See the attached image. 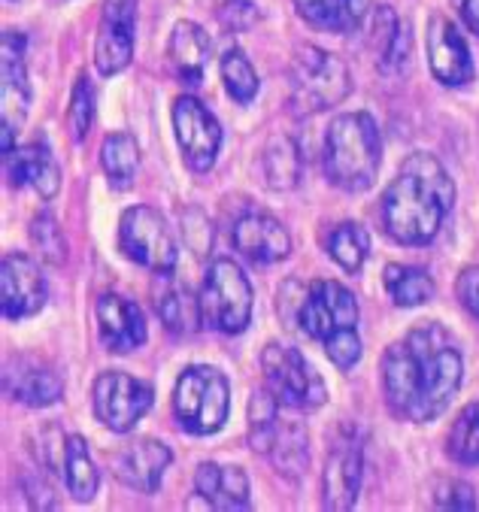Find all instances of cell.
<instances>
[{
    "label": "cell",
    "mask_w": 479,
    "mask_h": 512,
    "mask_svg": "<svg viewBox=\"0 0 479 512\" xmlns=\"http://www.w3.org/2000/svg\"><path fill=\"white\" fill-rule=\"evenodd\" d=\"M464 361L452 334L437 322H422L382 355V391L404 422H434L458 394Z\"/></svg>",
    "instance_id": "obj_1"
},
{
    "label": "cell",
    "mask_w": 479,
    "mask_h": 512,
    "mask_svg": "<svg viewBox=\"0 0 479 512\" xmlns=\"http://www.w3.org/2000/svg\"><path fill=\"white\" fill-rule=\"evenodd\" d=\"M455 203V185L443 164L428 152H413L392 185L382 191L379 219L401 246H425L437 237Z\"/></svg>",
    "instance_id": "obj_2"
},
{
    "label": "cell",
    "mask_w": 479,
    "mask_h": 512,
    "mask_svg": "<svg viewBox=\"0 0 479 512\" xmlns=\"http://www.w3.org/2000/svg\"><path fill=\"white\" fill-rule=\"evenodd\" d=\"M358 316V300L343 282L319 279L304 285L292 279L279 288V319L310 340L325 343L340 331L358 328Z\"/></svg>",
    "instance_id": "obj_3"
},
{
    "label": "cell",
    "mask_w": 479,
    "mask_h": 512,
    "mask_svg": "<svg viewBox=\"0 0 479 512\" xmlns=\"http://www.w3.org/2000/svg\"><path fill=\"white\" fill-rule=\"evenodd\" d=\"M382 164V140L373 116L346 113L328 125L325 173L343 191H367Z\"/></svg>",
    "instance_id": "obj_4"
},
{
    "label": "cell",
    "mask_w": 479,
    "mask_h": 512,
    "mask_svg": "<svg viewBox=\"0 0 479 512\" xmlns=\"http://www.w3.org/2000/svg\"><path fill=\"white\" fill-rule=\"evenodd\" d=\"M231 409V388L222 370L210 364H191L179 373L173 388V413L179 425L195 434L210 437L222 431Z\"/></svg>",
    "instance_id": "obj_5"
},
{
    "label": "cell",
    "mask_w": 479,
    "mask_h": 512,
    "mask_svg": "<svg viewBox=\"0 0 479 512\" xmlns=\"http://www.w3.org/2000/svg\"><path fill=\"white\" fill-rule=\"evenodd\" d=\"M352 91L349 67L319 49V46H301L292 61V104L295 113H325L337 107L340 100Z\"/></svg>",
    "instance_id": "obj_6"
},
{
    "label": "cell",
    "mask_w": 479,
    "mask_h": 512,
    "mask_svg": "<svg viewBox=\"0 0 479 512\" xmlns=\"http://www.w3.org/2000/svg\"><path fill=\"white\" fill-rule=\"evenodd\" d=\"M204 325L219 334H243L252 322V285L240 264L216 258L201 288Z\"/></svg>",
    "instance_id": "obj_7"
},
{
    "label": "cell",
    "mask_w": 479,
    "mask_h": 512,
    "mask_svg": "<svg viewBox=\"0 0 479 512\" xmlns=\"http://www.w3.org/2000/svg\"><path fill=\"white\" fill-rule=\"evenodd\" d=\"M261 370H264V382L267 388L276 394V400L282 406L292 409H319L328 397L322 376L307 364V358L298 349L270 343L261 352Z\"/></svg>",
    "instance_id": "obj_8"
},
{
    "label": "cell",
    "mask_w": 479,
    "mask_h": 512,
    "mask_svg": "<svg viewBox=\"0 0 479 512\" xmlns=\"http://www.w3.org/2000/svg\"><path fill=\"white\" fill-rule=\"evenodd\" d=\"M94 416L113 434H128L152 409V388L125 370H104L91 388Z\"/></svg>",
    "instance_id": "obj_9"
},
{
    "label": "cell",
    "mask_w": 479,
    "mask_h": 512,
    "mask_svg": "<svg viewBox=\"0 0 479 512\" xmlns=\"http://www.w3.org/2000/svg\"><path fill=\"white\" fill-rule=\"evenodd\" d=\"M119 249L149 267L152 273L158 270H173L176 261H179V252H176V240L164 222V216L152 207H131L122 213V222H119Z\"/></svg>",
    "instance_id": "obj_10"
},
{
    "label": "cell",
    "mask_w": 479,
    "mask_h": 512,
    "mask_svg": "<svg viewBox=\"0 0 479 512\" xmlns=\"http://www.w3.org/2000/svg\"><path fill=\"white\" fill-rule=\"evenodd\" d=\"M173 131L191 170L204 173L216 164V155L222 149V128L198 97L182 94L173 100Z\"/></svg>",
    "instance_id": "obj_11"
},
{
    "label": "cell",
    "mask_w": 479,
    "mask_h": 512,
    "mask_svg": "<svg viewBox=\"0 0 479 512\" xmlns=\"http://www.w3.org/2000/svg\"><path fill=\"white\" fill-rule=\"evenodd\" d=\"M0 119H4V155L13 152V140L25 125L31 107V85L25 70V40L16 31L4 34V58H0Z\"/></svg>",
    "instance_id": "obj_12"
},
{
    "label": "cell",
    "mask_w": 479,
    "mask_h": 512,
    "mask_svg": "<svg viewBox=\"0 0 479 512\" xmlns=\"http://www.w3.org/2000/svg\"><path fill=\"white\" fill-rule=\"evenodd\" d=\"M46 303V279L40 264L25 252H7L0 261V306L10 322L31 319Z\"/></svg>",
    "instance_id": "obj_13"
},
{
    "label": "cell",
    "mask_w": 479,
    "mask_h": 512,
    "mask_svg": "<svg viewBox=\"0 0 479 512\" xmlns=\"http://www.w3.org/2000/svg\"><path fill=\"white\" fill-rule=\"evenodd\" d=\"M137 0H104V13L94 43V67L104 76L122 73L134 58Z\"/></svg>",
    "instance_id": "obj_14"
},
{
    "label": "cell",
    "mask_w": 479,
    "mask_h": 512,
    "mask_svg": "<svg viewBox=\"0 0 479 512\" xmlns=\"http://www.w3.org/2000/svg\"><path fill=\"white\" fill-rule=\"evenodd\" d=\"M425 46H428V64H431V73L437 82H443L449 88L473 82L476 67H473L470 49H467L461 31L446 16H431Z\"/></svg>",
    "instance_id": "obj_15"
},
{
    "label": "cell",
    "mask_w": 479,
    "mask_h": 512,
    "mask_svg": "<svg viewBox=\"0 0 479 512\" xmlns=\"http://www.w3.org/2000/svg\"><path fill=\"white\" fill-rule=\"evenodd\" d=\"M170 461H173V452L161 440H152V437H137L110 458L116 479L140 494H155L161 488V479Z\"/></svg>",
    "instance_id": "obj_16"
},
{
    "label": "cell",
    "mask_w": 479,
    "mask_h": 512,
    "mask_svg": "<svg viewBox=\"0 0 479 512\" xmlns=\"http://www.w3.org/2000/svg\"><path fill=\"white\" fill-rule=\"evenodd\" d=\"M361 446L358 440H337L328 452L325 461V476H322V506L331 512H349L358 500L361 491Z\"/></svg>",
    "instance_id": "obj_17"
},
{
    "label": "cell",
    "mask_w": 479,
    "mask_h": 512,
    "mask_svg": "<svg viewBox=\"0 0 479 512\" xmlns=\"http://www.w3.org/2000/svg\"><path fill=\"white\" fill-rule=\"evenodd\" d=\"M4 388L16 403L43 409L61 400L64 394V379L58 376V370L40 358L31 355H19L7 361V373H4Z\"/></svg>",
    "instance_id": "obj_18"
},
{
    "label": "cell",
    "mask_w": 479,
    "mask_h": 512,
    "mask_svg": "<svg viewBox=\"0 0 479 512\" xmlns=\"http://www.w3.org/2000/svg\"><path fill=\"white\" fill-rule=\"evenodd\" d=\"M98 331L110 352L128 355L146 343V316L134 300L107 291L98 300Z\"/></svg>",
    "instance_id": "obj_19"
},
{
    "label": "cell",
    "mask_w": 479,
    "mask_h": 512,
    "mask_svg": "<svg viewBox=\"0 0 479 512\" xmlns=\"http://www.w3.org/2000/svg\"><path fill=\"white\" fill-rule=\"evenodd\" d=\"M152 303L158 319L173 334H195L204 325L201 316V294L195 297L185 282L173 276V270H158L152 279Z\"/></svg>",
    "instance_id": "obj_20"
},
{
    "label": "cell",
    "mask_w": 479,
    "mask_h": 512,
    "mask_svg": "<svg viewBox=\"0 0 479 512\" xmlns=\"http://www.w3.org/2000/svg\"><path fill=\"white\" fill-rule=\"evenodd\" d=\"M234 246L243 258L255 261V264H276L282 258L292 255V237L285 231V225L273 216L264 213H252L243 216L234 231Z\"/></svg>",
    "instance_id": "obj_21"
},
{
    "label": "cell",
    "mask_w": 479,
    "mask_h": 512,
    "mask_svg": "<svg viewBox=\"0 0 479 512\" xmlns=\"http://www.w3.org/2000/svg\"><path fill=\"white\" fill-rule=\"evenodd\" d=\"M7 158V176L16 188H34L43 200H52L61 188V170L52 158V152L43 143H28L22 149H13Z\"/></svg>",
    "instance_id": "obj_22"
},
{
    "label": "cell",
    "mask_w": 479,
    "mask_h": 512,
    "mask_svg": "<svg viewBox=\"0 0 479 512\" xmlns=\"http://www.w3.org/2000/svg\"><path fill=\"white\" fill-rule=\"evenodd\" d=\"M195 494L222 512L249 509V476L243 467H222V464H201L195 473Z\"/></svg>",
    "instance_id": "obj_23"
},
{
    "label": "cell",
    "mask_w": 479,
    "mask_h": 512,
    "mask_svg": "<svg viewBox=\"0 0 479 512\" xmlns=\"http://www.w3.org/2000/svg\"><path fill=\"white\" fill-rule=\"evenodd\" d=\"M210 49H213V43L201 25H195V22H176L173 25L167 55H170L176 76L185 85H201L207 61H210Z\"/></svg>",
    "instance_id": "obj_24"
},
{
    "label": "cell",
    "mask_w": 479,
    "mask_h": 512,
    "mask_svg": "<svg viewBox=\"0 0 479 512\" xmlns=\"http://www.w3.org/2000/svg\"><path fill=\"white\" fill-rule=\"evenodd\" d=\"M264 458L273 461L276 473L289 476V479H298L307 470V464H310V437H307L304 425L279 419L276 434H273L270 449H267Z\"/></svg>",
    "instance_id": "obj_25"
},
{
    "label": "cell",
    "mask_w": 479,
    "mask_h": 512,
    "mask_svg": "<svg viewBox=\"0 0 479 512\" xmlns=\"http://www.w3.org/2000/svg\"><path fill=\"white\" fill-rule=\"evenodd\" d=\"M298 16L322 31L346 34L361 25L367 0H295Z\"/></svg>",
    "instance_id": "obj_26"
},
{
    "label": "cell",
    "mask_w": 479,
    "mask_h": 512,
    "mask_svg": "<svg viewBox=\"0 0 479 512\" xmlns=\"http://www.w3.org/2000/svg\"><path fill=\"white\" fill-rule=\"evenodd\" d=\"M264 182L273 191H292L301 182V149L292 137L276 134L261 155Z\"/></svg>",
    "instance_id": "obj_27"
},
{
    "label": "cell",
    "mask_w": 479,
    "mask_h": 512,
    "mask_svg": "<svg viewBox=\"0 0 479 512\" xmlns=\"http://www.w3.org/2000/svg\"><path fill=\"white\" fill-rule=\"evenodd\" d=\"M101 167L110 179V188L128 191L140 167V146L128 131H116L101 143Z\"/></svg>",
    "instance_id": "obj_28"
},
{
    "label": "cell",
    "mask_w": 479,
    "mask_h": 512,
    "mask_svg": "<svg viewBox=\"0 0 479 512\" xmlns=\"http://www.w3.org/2000/svg\"><path fill=\"white\" fill-rule=\"evenodd\" d=\"M64 482L70 488V494L76 500H91L98 494V485H101V473L94 467L91 455H88V443L85 437L73 434L67 440V464H64Z\"/></svg>",
    "instance_id": "obj_29"
},
{
    "label": "cell",
    "mask_w": 479,
    "mask_h": 512,
    "mask_svg": "<svg viewBox=\"0 0 479 512\" xmlns=\"http://www.w3.org/2000/svg\"><path fill=\"white\" fill-rule=\"evenodd\" d=\"M386 291L398 306H422L425 300L434 297V279L422 267H404V264H389L386 267Z\"/></svg>",
    "instance_id": "obj_30"
},
{
    "label": "cell",
    "mask_w": 479,
    "mask_h": 512,
    "mask_svg": "<svg viewBox=\"0 0 479 512\" xmlns=\"http://www.w3.org/2000/svg\"><path fill=\"white\" fill-rule=\"evenodd\" d=\"M279 400L270 388H261V391H252L249 397V446L255 455H267L270 449V440L276 434V425H279Z\"/></svg>",
    "instance_id": "obj_31"
},
{
    "label": "cell",
    "mask_w": 479,
    "mask_h": 512,
    "mask_svg": "<svg viewBox=\"0 0 479 512\" xmlns=\"http://www.w3.org/2000/svg\"><path fill=\"white\" fill-rule=\"evenodd\" d=\"M446 452L458 464H479V400L467 403L455 416L449 437H446Z\"/></svg>",
    "instance_id": "obj_32"
},
{
    "label": "cell",
    "mask_w": 479,
    "mask_h": 512,
    "mask_svg": "<svg viewBox=\"0 0 479 512\" xmlns=\"http://www.w3.org/2000/svg\"><path fill=\"white\" fill-rule=\"evenodd\" d=\"M328 255L346 270V273H358L370 255V237L358 222H343L331 231L328 237Z\"/></svg>",
    "instance_id": "obj_33"
},
{
    "label": "cell",
    "mask_w": 479,
    "mask_h": 512,
    "mask_svg": "<svg viewBox=\"0 0 479 512\" xmlns=\"http://www.w3.org/2000/svg\"><path fill=\"white\" fill-rule=\"evenodd\" d=\"M219 70H222V82H225L228 94L237 100V104H252L261 82H258L255 67L249 64V58H246L240 49H228V52L222 55Z\"/></svg>",
    "instance_id": "obj_34"
},
{
    "label": "cell",
    "mask_w": 479,
    "mask_h": 512,
    "mask_svg": "<svg viewBox=\"0 0 479 512\" xmlns=\"http://www.w3.org/2000/svg\"><path fill=\"white\" fill-rule=\"evenodd\" d=\"M31 243L37 246L40 258L49 264H64L67 261V240L58 222L49 213H40L31 219Z\"/></svg>",
    "instance_id": "obj_35"
},
{
    "label": "cell",
    "mask_w": 479,
    "mask_h": 512,
    "mask_svg": "<svg viewBox=\"0 0 479 512\" xmlns=\"http://www.w3.org/2000/svg\"><path fill=\"white\" fill-rule=\"evenodd\" d=\"M401 28L404 25H401V19L395 16L392 7H376L373 10V19H370V46L376 52L379 67L389 61V55H392V49H395V43L401 37Z\"/></svg>",
    "instance_id": "obj_36"
},
{
    "label": "cell",
    "mask_w": 479,
    "mask_h": 512,
    "mask_svg": "<svg viewBox=\"0 0 479 512\" xmlns=\"http://www.w3.org/2000/svg\"><path fill=\"white\" fill-rule=\"evenodd\" d=\"M91 119H94V94H91V85L85 82V76H79L73 85V94H70V110H67V128L76 143H82L88 137Z\"/></svg>",
    "instance_id": "obj_37"
},
{
    "label": "cell",
    "mask_w": 479,
    "mask_h": 512,
    "mask_svg": "<svg viewBox=\"0 0 479 512\" xmlns=\"http://www.w3.org/2000/svg\"><path fill=\"white\" fill-rule=\"evenodd\" d=\"M322 346H325V355L331 358V364H337L340 370L355 367L358 358H361V337H358V328L340 331V334H334L331 340H325Z\"/></svg>",
    "instance_id": "obj_38"
},
{
    "label": "cell",
    "mask_w": 479,
    "mask_h": 512,
    "mask_svg": "<svg viewBox=\"0 0 479 512\" xmlns=\"http://www.w3.org/2000/svg\"><path fill=\"white\" fill-rule=\"evenodd\" d=\"M182 234H185V243L195 249V255H207V249L213 246V225L198 207L182 213Z\"/></svg>",
    "instance_id": "obj_39"
},
{
    "label": "cell",
    "mask_w": 479,
    "mask_h": 512,
    "mask_svg": "<svg viewBox=\"0 0 479 512\" xmlns=\"http://www.w3.org/2000/svg\"><path fill=\"white\" fill-rule=\"evenodd\" d=\"M216 16H219L222 28H228V31H249L261 19L252 0H222Z\"/></svg>",
    "instance_id": "obj_40"
},
{
    "label": "cell",
    "mask_w": 479,
    "mask_h": 512,
    "mask_svg": "<svg viewBox=\"0 0 479 512\" xmlns=\"http://www.w3.org/2000/svg\"><path fill=\"white\" fill-rule=\"evenodd\" d=\"M434 500H437L440 509H464V512H470V509L479 506L476 491H473L467 482H461V479H446V482H440V485L434 488Z\"/></svg>",
    "instance_id": "obj_41"
},
{
    "label": "cell",
    "mask_w": 479,
    "mask_h": 512,
    "mask_svg": "<svg viewBox=\"0 0 479 512\" xmlns=\"http://www.w3.org/2000/svg\"><path fill=\"white\" fill-rule=\"evenodd\" d=\"M455 291H458V300H461L464 310H467L470 316H476V319H479V264H473V267H464V270H461Z\"/></svg>",
    "instance_id": "obj_42"
},
{
    "label": "cell",
    "mask_w": 479,
    "mask_h": 512,
    "mask_svg": "<svg viewBox=\"0 0 479 512\" xmlns=\"http://www.w3.org/2000/svg\"><path fill=\"white\" fill-rule=\"evenodd\" d=\"M458 19L479 37V0H452Z\"/></svg>",
    "instance_id": "obj_43"
},
{
    "label": "cell",
    "mask_w": 479,
    "mask_h": 512,
    "mask_svg": "<svg viewBox=\"0 0 479 512\" xmlns=\"http://www.w3.org/2000/svg\"><path fill=\"white\" fill-rule=\"evenodd\" d=\"M28 497H31V506H34V509H52V506H55L52 488H49L43 479H31V482H28Z\"/></svg>",
    "instance_id": "obj_44"
}]
</instances>
